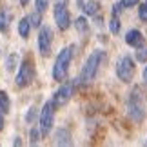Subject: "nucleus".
<instances>
[{"label": "nucleus", "mask_w": 147, "mask_h": 147, "mask_svg": "<svg viewBox=\"0 0 147 147\" xmlns=\"http://www.w3.org/2000/svg\"><path fill=\"white\" fill-rule=\"evenodd\" d=\"M105 62V51H94V53L87 58L86 65L82 69V75H80V82L84 86L91 84V80H94L96 76V71L100 69V65Z\"/></svg>", "instance_id": "nucleus-1"}, {"label": "nucleus", "mask_w": 147, "mask_h": 147, "mask_svg": "<svg viewBox=\"0 0 147 147\" xmlns=\"http://www.w3.org/2000/svg\"><path fill=\"white\" fill-rule=\"evenodd\" d=\"M71 56H73V46L62 49V53L58 55V58L55 62V69H53V76L55 80L62 82L67 75V67H69V62H71Z\"/></svg>", "instance_id": "nucleus-2"}, {"label": "nucleus", "mask_w": 147, "mask_h": 147, "mask_svg": "<svg viewBox=\"0 0 147 147\" xmlns=\"http://www.w3.org/2000/svg\"><path fill=\"white\" fill-rule=\"evenodd\" d=\"M53 118H55V102H47L42 109L40 115V133L47 134L53 127Z\"/></svg>", "instance_id": "nucleus-3"}, {"label": "nucleus", "mask_w": 147, "mask_h": 147, "mask_svg": "<svg viewBox=\"0 0 147 147\" xmlns=\"http://www.w3.org/2000/svg\"><path fill=\"white\" fill-rule=\"evenodd\" d=\"M116 73L120 76L122 82H131L133 80V75H134V64L129 56H123V58L118 60L116 64Z\"/></svg>", "instance_id": "nucleus-4"}, {"label": "nucleus", "mask_w": 147, "mask_h": 147, "mask_svg": "<svg viewBox=\"0 0 147 147\" xmlns=\"http://www.w3.org/2000/svg\"><path fill=\"white\" fill-rule=\"evenodd\" d=\"M33 75H35V71H33L31 60L26 58L24 62H22V65H20L18 75H16V86H18V87H26L27 84L33 80Z\"/></svg>", "instance_id": "nucleus-5"}, {"label": "nucleus", "mask_w": 147, "mask_h": 147, "mask_svg": "<svg viewBox=\"0 0 147 147\" xmlns=\"http://www.w3.org/2000/svg\"><path fill=\"white\" fill-rule=\"evenodd\" d=\"M73 91H75V84L73 82H67V84H64L58 91L55 93V98H53V102H55V105L56 107H60V105H65L67 102L71 100V96H73Z\"/></svg>", "instance_id": "nucleus-6"}, {"label": "nucleus", "mask_w": 147, "mask_h": 147, "mask_svg": "<svg viewBox=\"0 0 147 147\" xmlns=\"http://www.w3.org/2000/svg\"><path fill=\"white\" fill-rule=\"evenodd\" d=\"M55 20H56V26L60 29H67L71 24V18H69V11L65 9V4H60L56 2V7H55Z\"/></svg>", "instance_id": "nucleus-7"}, {"label": "nucleus", "mask_w": 147, "mask_h": 147, "mask_svg": "<svg viewBox=\"0 0 147 147\" xmlns=\"http://www.w3.org/2000/svg\"><path fill=\"white\" fill-rule=\"evenodd\" d=\"M51 36H53V33H51L49 27H42L40 29V35H38V46H40V53L44 56L49 55V51H51Z\"/></svg>", "instance_id": "nucleus-8"}, {"label": "nucleus", "mask_w": 147, "mask_h": 147, "mask_svg": "<svg viewBox=\"0 0 147 147\" xmlns=\"http://www.w3.org/2000/svg\"><path fill=\"white\" fill-rule=\"evenodd\" d=\"M125 42L129 44V46H133V47H140L144 44V36H142V33L136 31V29H131L127 33V36H125Z\"/></svg>", "instance_id": "nucleus-9"}, {"label": "nucleus", "mask_w": 147, "mask_h": 147, "mask_svg": "<svg viewBox=\"0 0 147 147\" xmlns=\"http://www.w3.org/2000/svg\"><path fill=\"white\" fill-rule=\"evenodd\" d=\"M55 142L56 145H71V134L67 129H58L55 134Z\"/></svg>", "instance_id": "nucleus-10"}, {"label": "nucleus", "mask_w": 147, "mask_h": 147, "mask_svg": "<svg viewBox=\"0 0 147 147\" xmlns=\"http://www.w3.org/2000/svg\"><path fill=\"white\" fill-rule=\"evenodd\" d=\"M131 115L134 120H142V116H144V111H142V104H140V100H131Z\"/></svg>", "instance_id": "nucleus-11"}, {"label": "nucleus", "mask_w": 147, "mask_h": 147, "mask_svg": "<svg viewBox=\"0 0 147 147\" xmlns=\"http://www.w3.org/2000/svg\"><path fill=\"white\" fill-rule=\"evenodd\" d=\"M29 29H31L29 18H22V20L18 22V33H20V36H22V38H27V36H29Z\"/></svg>", "instance_id": "nucleus-12"}, {"label": "nucleus", "mask_w": 147, "mask_h": 147, "mask_svg": "<svg viewBox=\"0 0 147 147\" xmlns=\"http://www.w3.org/2000/svg\"><path fill=\"white\" fill-rule=\"evenodd\" d=\"M0 111H2L4 115L9 111V96H7V93H5V91L0 93Z\"/></svg>", "instance_id": "nucleus-13"}, {"label": "nucleus", "mask_w": 147, "mask_h": 147, "mask_svg": "<svg viewBox=\"0 0 147 147\" xmlns=\"http://www.w3.org/2000/svg\"><path fill=\"white\" fill-rule=\"evenodd\" d=\"M84 11H86L87 15H94L98 11V2L96 0H89V2L84 4Z\"/></svg>", "instance_id": "nucleus-14"}, {"label": "nucleus", "mask_w": 147, "mask_h": 147, "mask_svg": "<svg viewBox=\"0 0 147 147\" xmlns=\"http://www.w3.org/2000/svg\"><path fill=\"white\" fill-rule=\"evenodd\" d=\"M7 24H9V13L5 9H0V31L7 29Z\"/></svg>", "instance_id": "nucleus-15"}, {"label": "nucleus", "mask_w": 147, "mask_h": 147, "mask_svg": "<svg viewBox=\"0 0 147 147\" xmlns=\"http://www.w3.org/2000/svg\"><path fill=\"white\" fill-rule=\"evenodd\" d=\"M75 26H76V31H78V33H82V35L87 31V27H89V26H87V20L84 18V16H80V18H76Z\"/></svg>", "instance_id": "nucleus-16"}, {"label": "nucleus", "mask_w": 147, "mask_h": 147, "mask_svg": "<svg viewBox=\"0 0 147 147\" xmlns=\"http://www.w3.org/2000/svg\"><path fill=\"white\" fill-rule=\"evenodd\" d=\"M40 15H42L40 11H36V13H33V15H29V16H27L33 27H38V26H40V22H42V16H40Z\"/></svg>", "instance_id": "nucleus-17"}, {"label": "nucleus", "mask_w": 147, "mask_h": 147, "mask_svg": "<svg viewBox=\"0 0 147 147\" xmlns=\"http://www.w3.org/2000/svg\"><path fill=\"white\" fill-rule=\"evenodd\" d=\"M109 27H111V33H115V35L120 31V22H118L116 15H113V18H111V22H109Z\"/></svg>", "instance_id": "nucleus-18"}, {"label": "nucleus", "mask_w": 147, "mask_h": 147, "mask_svg": "<svg viewBox=\"0 0 147 147\" xmlns=\"http://www.w3.org/2000/svg\"><path fill=\"white\" fill-rule=\"evenodd\" d=\"M136 60L138 62H147V47L140 46V49L136 51Z\"/></svg>", "instance_id": "nucleus-19"}, {"label": "nucleus", "mask_w": 147, "mask_h": 147, "mask_svg": "<svg viewBox=\"0 0 147 147\" xmlns=\"http://www.w3.org/2000/svg\"><path fill=\"white\" fill-rule=\"evenodd\" d=\"M16 58H18V56H16L15 53H13V55H9V58H7V64H5V67H7V71H13V69H15Z\"/></svg>", "instance_id": "nucleus-20"}, {"label": "nucleus", "mask_w": 147, "mask_h": 147, "mask_svg": "<svg viewBox=\"0 0 147 147\" xmlns=\"http://www.w3.org/2000/svg\"><path fill=\"white\" fill-rule=\"evenodd\" d=\"M47 5H49V0H36V11H40V13L47 9Z\"/></svg>", "instance_id": "nucleus-21"}, {"label": "nucleus", "mask_w": 147, "mask_h": 147, "mask_svg": "<svg viewBox=\"0 0 147 147\" xmlns=\"http://www.w3.org/2000/svg\"><path fill=\"white\" fill-rule=\"evenodd\" d=\"M138 13H140V18H142L144 22H147V4H144V5H140Z\"/></svg>", "instance_id": "nucleus-22"}, {"label": "nucleus", "mask_w": 147, "mask_h": 147, "mask_svg": "<svg viewBox=\"0 0 147 147\" xmlns=\"http://www.w3.org/2000/svg\"><path fill=\"white\" fill-rule=\"evenodd\" d=\"M123 7H125V4H123V2L115 4V5H113V15H118V13H120V11H122Z\"/></svg>", "instance_id": "nucleus-23"}, {"label": "nucleus", "mask_w": 147, "mask_h": 147, "mask_svg": "<svg viewBox=\"0 0 147 147\" xmlns=\"http://www.w3.org/2000/svg\"><path fill=\"white\" fill-rule=\"evenodd\" d=\"M36 142H38V131L33 129V131H31V144H36Z\"/></svg>", "instance_id": "nucleus-24"}, {"label": "nucleus", "mask_w": 147, "mask_h": 147, "mask_svg": "<svg viewBox=\"0 0 147 147\" xmlns=\"http://www.w3.org/2000/svg\"><path fill=\"white\" fill-rule=\"evenodd\" d=\"M136 2H138V0H123V4H125V5H134Z\"/></svg>", "instance_id": "nucleus-25"}, {"label": "nucleus", "mask_w": 147, "mask_h": 147, "mask_svg": "<svg viewBox=\"0 0 147 147\" xmlns=\"http://www.w3.org/2000/svg\"><path fill=\"white\" fill-rule=\"evenodd\" d=\"M2 129H4V116L0 115V131H2Z\"/></svg>", "instance_id": "nucleus-26"}, {"label": "nucleus", "mask_w": 147, "mask_h": 147, "mask_svg": "<svg viewBox=\"0 0 147 147\" xmlns=\"http://www.w3.org/2000/svg\"><path fill=\"white\" fill-rule=\"evenodd\" d=\"M33 116H35V111H33V109H31V111H29V115H27V120H31V118H33Z\"/></svg>", "instance_id": "nucleus-27"}, {"label": "nucleus", "mask_w": 147, "mask_h": 147, "mask_svg": "<svg viewBox=\"0 0 147 147\" xmlns=\"http://www.w3.org/2000/svg\"><path fill=\"white\" fill-rule=\"evenodd\" d=\"M144 80H145V84H147V67L144 69Z\"/></svg>", "instance_id": "nucleus-28"}, {"label": "nucleus", "mask_w": 147, "mask_h": 147, "mask_svg": "<svg viewBox=\"0 0 147 147\" xmlns=\"http://www.w3.org/2000/svg\"><path fill=\"white\" fill-rule=\"evenodd\" d=\"M27 2H29V0H20V4H22V5H26Z\"/></svg>", "instance_id": "nucleus-29"}, {"label": "nucleus", "mask_w": 147, "mask_h": 147, "mask_svg": "<svg viewBox=\"0 0 147 147\" xmlns=\"http://www.w3.org/2000/svg\"><path fill=\"white\" fill-rule=\"evenodd\" d=\"M56 2H60V4H65V2H67V0H56Z\"/></svg>", "instance_id": "nucleus-30"}]
</instances>
